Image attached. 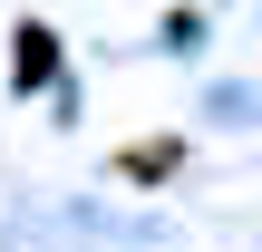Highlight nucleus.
<instances>
[{
	"instance_id": "obj_1",
	"label": "nucleus",
	"mask_w": 262,
	"mask_h": 252,
	"mask_svg": "<svg viewBox=\"0 0 262 252\" xmlns=\"http://www.w3.org/2000/svg\"><path fill=\"white\" fill-rule=\"evenodd\" d=\"M10 78H19V87H49V78H58V29H19Z\"/></svg>"
}]
</instances>
